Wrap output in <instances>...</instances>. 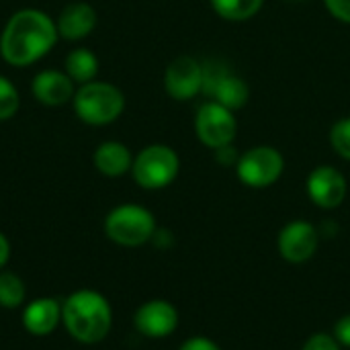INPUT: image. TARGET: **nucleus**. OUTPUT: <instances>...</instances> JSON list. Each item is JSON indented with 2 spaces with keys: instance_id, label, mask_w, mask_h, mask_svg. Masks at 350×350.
Instances as JSON below:
<instances>
[{
  "instance_id": "obj_1",
  "label": "nucleus",
  "mask_w": 350,
  "mask_h": 350,
  "mask_svg": "<svg viewBox=\"0 0 350 350\" xmlns=\"http://www.w3.org/2000/svg\"><path fill=\"white\" fill-rule=\"evenodd\" d=\"M55 21L39 8L16 10L0 35V53L6 64L25 68L47 55L57 43Z\"/></svg>"
},
{
  "instance_id": "obj_2",
  "label": "nucleus",
  "mask_w": 350,
  "mask_h": 350,
  "mask_svg": "<svg viewBox=\"0 0 350 350\" xmlns=\"http://www.w3.org/2000/svg\"><path fill=\"white\" fill-rule=\"evenodd\" d=\"M62 322L76 342L98 345L113 328V310L103 293L78 289L62 304Z\"/></svg>"
},
{
  "instance_id": "obj_3",
  "label": "nucleus",
  "mask_w": 350,
  "mask_h": 350,
  "mask_svg": "<svg viewBox=\"0 0 350 350\" xmlns=\"http://www.w3.org/2000/svg\"><path fill=\"white\" fill-rule=\"evenodd\" d=\"M72 105L80 121L88 125H109L121 117L125 109V96L115 84L92 80L80 84Z\"/></svg>"
},
{
  "instance_id": "obj_4",
  "label": "nucleus",
  "mask_w": 350,
  "mask_h": 350,
  "mask_svg": "<svg viewBox=\"0 0 350 350\" xmlns=\"http://www.w3.org/2000/svg\"><path fill=\"white\" fill-rule=\"evenodd\" d=\"M156 232V219L154 215L135 203H125L109 211L105 217V234L111 242L135 248L152 240Z\"/></svg>"
},
{
  "instance_id": "obj_5",
  "label": "nucleus",
  "mask_w": 350,
  "mask_h": 350,
  "mask_svg": "<svg viewBox=\"0 0 350 350\" xmlns=\"http://www.w3.org/2000/svg\"><path fill=\"white\" fill-rule=\"evenodd\" d=\"M178 156L172 148L164 144H154L144 148L135 158L131 166L133 180L148 191H158L168 187L176 174H178Z\"/></svg>"
},
{
  "instance_id": "obj_6",
  "label": "nucleus",
  "mask_w": 350,
  "mask_h": 350,
  "mask_svg": "<svg viewBox=\"0 0 350 350\" xmlns=\"http://www.w3.org/2000/svg\"><path fill=\"white\" fill-rule=\"evenodd\" d=\"M238 176L246 187L252 189H265L275 185L285 168V160L279 150L269 146H258L248 150L240 156L238 164Z\"/></svg>"
},
{
  "instance_id": "obj_7",
  "label": "nucleus",
  "mask_w": 350,
  "mask_h": 350,
  "mask_svg": "<svg viewBox=\"0 0 350 350\" xmlns=\"http://www.w3.org/2000/svg\"><path fill=\"white\" fill-rule=\"evenodd\" d=\"M195 131H197V137L201 144H205L211 150H217V148L230 146L234 142L238 123L230 109H226L213 100V103H205L197 111Z\"/></svg>"
},
{
  "instance_id": "obj_8",
  "label": "nucleus",
  "mask_w": 350,
  "mask_h": 350,
  "mask_svg": "<svg viewBox=\"0 0 350 350\" xmlns=\"http://www.w3.org/2000/svg\"><path fill=\"white\" fill-rule=\"evenodd\" d=\"M164 88L174 100H191L203 90V66L189 55L172 59L164 72Z\"/></svg>"
},
{
  "instance_id": "obj_9",
  "label": "nucleus",
  "mask_w": 350,
  "mask_h": 350,
  "mask_svg": "<svg viewBox=\"0 0 350 350\" xmlns=\"http://www.w3.org/2000/svg\"><path fill=\"white\" fill-rule=\"evenodd\" d=\"M133 324L146 338H166L178 326V312L166 299H152L137 308Z\"/></svg>"
},
{
  "instance_id": "obj_10",
  "label": "nucleus",
  "mask_w": 350,
  "mask_h": 350,
  "mask_svg": "<svg viewBox=\"0 0 350 350\" xmlns=\"http://www.w3.org/2000/svg\"><path fill=\"white\" fill-rule=\"evenodd\" d=\"M320 234L318 230L304 219L287 224L279 234V252L289 262H306L318 250Z\"/></svg>"
},
{
  "instance_id": "obj_11",
  "label": "nucleus",
  "mask_w": 350,
  "mask_h": 350,
  "mask_svg": "<svg viewBox=\"0 0 350 350\" xmlns=\"http://www.w3.org/2000/svg\"><path fill=\"white\" fill-rule=\"evenodd\" d=\"M310 199L322 209L338 207L347 197V180L332 166H318L308 178Z\"/></svg>"
},
{
  "instance_id": "obj_12",
  "label": "nucleus",
  "mask_w": 350,
  "mask_h": 350,
  "mask_svg": "<svg viewBox=\"0 0 350 350\" xmlns=\"http://www.w3.org/2000/svg\"><path fill=\"white\" fill-rule=\"evenodd\" d=\"M33 96L45 107H62L76 94L74 80L59 70H41L31 84Z\"/></svg>"
},
{
  "instance_id": "obj_13",
  "label": "nucleus",
  "mask_w": 350,
  "mask_h": 350,
  "mask_svg": "<svg viewBox=\"0 0 350 350\" xmlns=\"http://www.w3.org/2000/svg\"><path fill=\"white\" fill-rule=\"evenodd\" d=\"M62 322V304L53 297H37L23 308V328L31 336H49Z\"/></svg>"
},
{
  "instance_id": "obj_14",
  "label": "nucleus",
  "mask_w": 350,
  "mask_h": 350,
  "mask_svg": "<svg viewBox=\"0 0 350 350\" xmlns=\"http://www.w3.org/2000/svg\"><path fill=\"white\" fill-rule=\"evenodd\" d=\"M59 37L68 41H80L88 37L96 27V10L88 2H70L62 8L55 21Z\"/></svg>"
},
{
  "instance_id": "obj_15",
  "label": "nucleus",
  "mask_w": 350,
  "mask_h": 350,
  "mask_svg": "<svg viewBox=\"0 0 350 350\" xmlns=\"http://www.w3.org/2000/svg\"><path fill=\"white\" fill-rule=\"evenodd\" d=\"M92 162L100 174H105L109 178H117L131 170L133 156H131L129 148L121 142H103L96 148Z\"/></svg>"
},
{
  "instance_id": "obj_16",
  "label": "nucleus",
  "mask_w": 350,
  "mask_h": 350,
  "mask_svg": "<svg viewBox=\"0 0 350 350\" xmlns=\"http://www.w3.org/2000/svg\"><path fill=\"white\" fill-rule=\"evenodd\" d=\"M98 72V57L86 49V47H80V49H74L68 53L66 57V74L74 80V84H86V82H92L94 76Z\"/></svg>"
},
{
  "instance_id": "obj_17",
  "label": "nucleus",
  "mask_w": 350,
  "mask_h": 350,
  "mask_svg": "<svg viewBox=\"0 0 350 350\" xmlns=\"http://www.w3.org/2000/svg\"><path fill=\"white\" fill-rule=\"evenodd\" d=\"M27 299V287L16 273L0 271V308L18 310Z\"/></svg>"
},
{
  "instance_id": "obj_18",
  "label": "nucleus",
  "mask_w": 350,
  "mask_h": 350,
  "mask_svg": "<svg viewBox=\"0 0 350 350\" xmlns=\"http://www.w3.org/2000/svg\"><path fill=\"white\" fill-rule=\"evenodd\" d=\"M265 0H211L213 10L226 21H248L260 8Z\"/></svg>"
},
{
  "instance_id": "obj_19",
  "label": "nucleus",
  "mask_w": 350,
  "mask_h": 350,
  "mask_svg": "<svg viewBox=\"0 0 350 350\" xmlns=\"http://www.w3.org/2000/svg\"><path fill=\"white\" fill-rule=\"evenodd\" d=\"M18 105L21 98L16 86L6 76H0V121L12 119L18 111Z\"/></svg>"
},
{
  "instance_id": "obj_20",
  "label": "nucleus",
  "mask_w": 350,
  "mask_h": 350,
  "mask_svg": "<svg viewBox=\"0 0 350 350\" xmlns=\"http://www.w3.org/2000/svg\"><path fill=\"white\" fill-rule=\"evenodd\" d=\"M330 144L340 158L350 160V119H340L332 125Z\"/></svg>"
},
{
  "instance_id": "obj_21",
  "label": "nucleus",
  "mask_w": 350,
  "mask_h": 350,
  "mask_svg": "<svg viewBox=\"0 0 350 350\" xmlns=\"http://www.w3.org/2000/svg\"><path fill=\"white\" fill-rule=\"evenodd\" d=\"M301 350H340V345H338V340L334 336L320 332V334L310 336Z\"/></svg>"
},
{
  "instance_id": "obj_22",
  "label": "nucleus",
  "mask_w": 350,
  "mask_h": 350,
  "mask_svg": "<svg viewBox=\"0 0 350 350\" xmlns=\"http://www.w3.org/2000/svg\"><path fill=\"white\" fill-rule=\"evenodd\" d=\"M332 16L350 25V0H324Z\"/></svg>"
},
{
  "instance_id": "obj_23",
  "label": "nucleus",
  "mask_w": 350,
  "mask_h": 350,
  "mask_svg": "<svg viewBox=\"0 0 350 350\" xmlns=\"http://www.w3.org/2000/svg\"><path fill=\"white\" fill-rule=\"evenodd\" d=\"M334 338L338 340L340 347H349L350 349V314L342 316L336 326H334Z\"/></svg>"
},
{
  "instance_id": "obj_24",
  "label": "nucleus",
  "mask_w": 350,
  "mask_h": 350,
  "mask_svg": "<svg viewBox=\"0 0 350 350\" xmlns=\"http://www.w3.org/2000/svg\"><path fill=\"white\" fill-rule=\"evenodd\" d=\"M178 350H221V349H219L215 342H211L209 338H205V336H193V338L185 340Z\"/></svg>"
},
{
  "instance_id": "obj_25",
  "label": "nucleus",
  "mask_w": 350,
  "mask_h": 350,
  "mask_svg": "<svg viewBox=\"0 0 350 350\" xmlns=\"http://www.w3.org/2000/svg\"><path fill=\"white\" fill-rule=\"evenodd\" d=\"M215 158H217V162L219 164H224V166H232V164H238V154H236V150L232 148V144L230 146H221V148H217L215 150Z\"/></svg>"
},
{
  "instance_id": "obj_26",
  "label": "nucleus",
  "mask_w": 350,
  "mask_h": 350,
  "mask_svg": "<svg viewBox=\"0 0 350 350\" xmlns=\"http://www.w3.org/2000/svg\"><path fill=\"white\" fill-rule=\"evenodd\" d=\"M8 258H10V242H8V238L0 232V271L6 267Z\"/></svg>"
}]
</instances>
